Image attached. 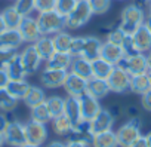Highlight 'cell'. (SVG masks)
<instances>
[{
    "label": "cell",
    "mask_w": 151,
    "mask_h": 147,
    "mask_svg": "<svg viewBox=\"0 0 151 147\" xmlns=\"http://www.w3.org/2000/svg\"><path fill=\"white\" fill-rule=\"evenodd\" d=\"M145 140H147V144H148V147H151V131L145 135Z\"/></svg>",
    "instance_id": "obj_56"
},
{
    "label": "cell",
    "mask_w": 151,
    "mask_h": 147,
    "mask_svg": "<svg viewBox=\"0 0 151 147\" xmlns=\"http://www.w3.org/2000/svg\"><path fill=\"white\" fill-rule=\"evenodd\" d=\"M42 36H53L62 30H65V17L59 14L56 9L49 12H42L36 18Z\"/></svg>",
    "instance_id": "obj_2"
},
{
    "label": "cell",
    "mask_w": 151,
    "mask_h": 147,
    "mask_svg": "<svg viewBox=\"0 0 151 147\" xmlns=\"http://www.w3.org/2000/svg\"><path fill=\"white\" fill-rule=\"evenodd\" d=\"M31 120H36V122H40V123H45V125L52 120V116L49 113L46 103H42V104L31 109Z\"/></svg>",
    "instance_id": "obj_36"
},
{
    "label": "cell",
    "mask_w": 151,
    "mask_h": 147,
    "mask_svg": "<svg viewBox=\"0 0 151 147\" xmlns=\"http://www.w3.org/2000/svg\"><path fill=\"white\" fill-rule=\"evenodd\" d=\"M70 73H73V75L79 76V77H83L86 80H89L92 77V62L89 59H86V58L76 56L71 61Z\"/></svg>",
    "instance_id": "obj_17"
},
{
    "label": "cell",
    "mask_w": 151,
    "mask_h": 147,
    "mask_svg": "<svg viewBox=\"0 0 151 147\" xmlns=\"http://www.w3.org/2000/svg\"><path fill=\"white\" fill-rule=\"evenodd\" d=\"M9 119H8V116L5 114V113H0V132H5V129L8 128V125H9Z\"/></svg>",
    "instance_id": "obj_48"
},
{
    "label": "cell",
    "mask_w": 151,
    "mask_h": 147,
    "mask_svg": "<svg viewBox=\"0 0 151 147\" xmlns=\"http://www.w3.org/2000/svg\"><path fill=\"white\" fill-rule=\"evenodd\" d=\"M101 46H102V42L98 37H95V36H85V46H83L82 58H86L89 61H93V59L99 58Z\"/></svg>",
    "instance_id": "obj_21"
},
{
    "label": "cell",
    "mask_w": 151,
    "mask_h": 147,
    "mask_svg": "<svg viewBox=\"0 0 151 147\" xmlns=\"http://www.w3.org/2000/svg\"><path fill=\"white\" fill-rule=\"evenodd\" d=\"M114 122H116V117L111 114V112L108 109H101V112L92 119L91 123H92L93 132L99 134V132H105V131L113 129Z\"/></svg>",
    "instance_id": "obj_15"
},
{
    "label": "cell",
    "mask_w": 151,
    "mask_h": 147,
    "mask_svg": "<svg viewBox=\"0 0 151 147\" xmlns=\"http://www.w3.org/2000/svg\"><path fill=\"white\" fill-rule=\"evenodd\" d=\"M52 40H53V46H55V51L56 52H70V46H71V40H73V36L68 33V31H59L56 34L52 36Z\"/></svg>",
    "instance_id": "obj_33"
},
{
    "label": "cell",
    "mask_w": 151,
    "mask_h": 147,
    "mask_svg": "<svg viewBox=\"0 0 151 147\" xmlns=\"http://www.w3.org/2000/svg\"><path fill=\"white\" fill-rule=\"evenodd\" d=\"M91 62H92V77H98V79H104V80H107L110 77L111 71L116 67L114 64L105 61L101 56L93 59V61H91Z\"/></svg>",
    "instance_id": "obj_25"
},
{
    "label": "cell",
    "mask_w": 151,
    "mask_h": 147,
    "mask_svg": "<svg viewBox=\"0 0 151 147\" xmlns=\"http://www.w3.org/2000/svg\"><path fill=\"white\" fill-rule=\"evenodd\" d=\"M116 65L123 68L129 76L148 73V62H147L145 54H136V55H130V56L124 55Z\"/></svg>",
    "instance_id": "obj_5"
},
{
    "label": "cell",
    "mask_w": 151,
    "mask_h": 147,
    "mask_svg": "<svg viewBox=\"0 0 151 147\" xmlns=\"http://www.w3.org/2000/svg\"><path fill=\"white\" fill-rule=\"evenodd\" d=\"M56 3L58 0H36V11L39 14L42 12H49V11H55L56 9Z\"/></svg>",
    "instance_id": "obj_42"
},
{
    "label": "cell",
    "mask_w": 151,
    "mask_h": 147,
    "mask_svg": "<svg viewBox=\"0 0 151 147\" xmlns=\"http://www.w3.org/2000/svg\"><path fill=\"white\" fill-rule=\"evenodd\" d=\"M99 56L104 58L105 61H108V62H111V64L116 65V64L124 56V51H123L122 46L111 45V43H108V42H102Z\"/></svg>",
    "instance_id": "obj_19"
},
{
    "label": "cell",
    "mask_w": 151,
    "mask_h": 147,
    "mask_svg": "<svg viewBox=\"0 0 151 147\" xmlns=\"http://www.w3.org/2000/svg\"><path fill=\"white\" fill-rule=\"evenodd\" d=\"M17 54H18V51H3V49H0V68H5Z\"/></svg>",
    "instance_id": "obj_44"
},
{
    "label": "cell",
    "mask_w": 151,
    "mask_h": 147,
    "mask_svg": "<svg viewBox=\"0 0 151 147\" xmlns=\"http://www.w3.org/2000/svg\"><path fill=\"white\" fill-rule=\"evenodd\" d=\"M5 30H8V28H6V24H5V21H3L2 15H0V34H2Z\"/></svg>",
    "instance_id": "obj_53"
},
{
    "label": "cell",
    "mask_w": 151,
    "mask_h": 147,
    "mask_svg": "<svg viewBox=\"0 0 151 147\" xmlns=\"http://www.w3.org/2000/svg\"><path fill=\"white\" fill-rule=\"evenodd\" d=\"M25 125V137H27V143L34 144V146H43L46 138H47V129L45 123L36 122V120H28Z\"/></svg>",
    "instance_id": "obj_10"
},
{
    "label": "cell",
    "mask_w": 151,
    "mask_h": 147,
    "mask_svg": "<svg viewBox=\"0 0 151 147\" xmlns=\"http://www.w3.org/2000/svg\"><path fill=\"white\" fill-rule=\"evenodd\" d=\"M122 48H123V51H124V55H127V56H130V55H136V54H141V52L136 49L132 36H126V37H124Z\"/></svg>",
    "instance_id": "obj_43"
},
{
    "label": "cell",
    "mask_w": 151,
    "mask_h": 147,
    "mask_svg": "<svg viewBox=\"0 0 151 147\" xmlns=\"http://www.w3.org/2000/svg\"><path fill=\"white\" fill-rule=\"evenodd\" d=\"M68 71L67 70H55V68H46L40 75V82L47 89H55L59 86H64V82L67 79Z\"/></svg>",
    "instance_id": "obj_11"
},
{
    "label": "cell",
    "mask_w": 151,
    "mask_h": 147,
    "mask_svg": "<svg viewBox=\"0 0 151 147\" xmlns=\"http://www.w3.org/2000/svg\"><path fill=\"white\" fill-rule=\"evenodd\" d=\"M30 86H31V85H30L25 79H21V80H9L8 85H6V91H8L14 98H17L18 101H22L24 97L27 95Z\"/></svg>",
    "instance_id": "obj_28"
},
{
    "label": "cell",
    "mask_w": 151,
    "mask_h": 147,
    "mask_svg": "<svg viewBox=\"0 0 151 147\" xmlns=\"http://www.w3.org/2000/svg\"><path fill=\"white\" fill-rule=\"evenodd\" d=\"M8 82H9V76H8L6 70L5 68H0V89L6 88Z\"/></svg>",
    "instance_id": "obj_46"
},
{
    "label": "cell",
    "mask_w": 151,
    "mask_h": 147,
    "mask_svg": "<svg viewBox=\"0 0 151 147\" xmlns=\"http://www.w3.org/2000/svg\"><path fill=\"white\" fill-rule=\"evenodd\" d=\"M83 46H85V36H76L71 40V46H70V55L73 58L76 56H82L83 52Z\"/></svg>",
    "instance_id": "obj_39"
},
{
    "label": "cell",
    "mask_w": 151,
    "mask_h": 147,
    "mask_svg": "<svg viewBox=\"0 0 151 147\" xmlns=\"http://www.w3.org/2000/svg\"><path fill=\"white\" fill-rule=\"evenodd\" d=\"M65 147H91L85 143H80V141H71L68 140V143H65Z\"/></svg>",
    "instance_id": "obj_50"
},
{
    "label": "cell",
    "mask_w": 151,
    "mask_h": 147,
    "mask_svg": "<svg viewBox=\"0 0 151 147\" xmlns=\"http://www.w3.org/2000/svg\"><path fill=\"white\" fill-rule=\"evenodd\" d=\"M17 11L22 15V17H28L31 15L33 11H36V0H15V5Z\"/></svg>",
    "instance_id": "obj_38"
},
{
    "label": "cell",
    "mask_w": 151,
    "mask_h": 147,
    "mask_svg": "<svg viewBox=\"0 0 151 147\" xmlns=\"http://www.w3.org/2000/svg\"><path fill=\"white\" fill-rule=\"evenodd\" d=\"M22 101L25 103L27 107L33 109V107H36V106H39V104L46 101V94L39 86H30V89H28V92H27V95L24 97Z\"/></svg>",
    "instance_id": "obj_31"
},
{
    "label": "cell",
    "mask_w": 151,
    "mask_h": 147,
    "mask_svg": "<svg viewBox=\"0 0 151 147\" xmlns=\"http://www.w3.org/2000/svg\"><path fill=\"white\" fill-rule=\"evenodd\" d=\"M34 46L40 55V58L46 62L56 51H55V46H53V40H52V36H40L37 39V42H34Z\"/></svg>",
    "instance_id": "obj_26"
},
{
    "label": "cell",
    "mask_w": 151,
    "mask_h": 147,
    "mask_svg": "<svg viewBox=\"0 0 151 147\" xmlns=\"http://www.w3.org/2000/svg\"><path fill=\"white\" fill-rule=\"evenodd\" d=\"M19 56H21V61H22V65L25 68V73L27 76L30 75H34V73L40 68L43 59L40 58L34 43H28L21 52H19Z\"/></svg>",
    "instance_id": "obj_7"
},
{
    "label": "cell",
    "mask_w": 151,
    "mask_h": 147,
    "mask_svg": "<svg viewBox=\"0 0 151 147\" xmlns=\"http://www.w3.org/2000/svg\"><path fill=\"white\" fill-rule=\"evenodd\" d=\"M92 15L93 14L88 0H79L74 9L65 17V30H79L91 21Z\"/></svg>",
    "instance_id": "obj_3"
},
{
    "label": "cell",
    "mask_w": 151,
    "mask_h": 147,
    "mask_svg": "<svg viewBox=\"0 0 151 147\" xmlns=\"http://www.w3.org/2000/svg\"><path fill=\"white\" fill-rule=\"evenodd\" d=\"M14 2H15V0H14Z\"/></svg>",
    "instance_id": "obj_63"
},
{
    "label": "cell",
    "mask_w": 151,
    "mask_h": 147,
    "mask_svg": "<svg viewBox=\"0 0 151 147\" xmlns=\"http://www.w3.org/2000/svg\"><path fill=\"white\" fill-rule=\"evenodd\" d=\"M139 2H144V3H150L151 0H139Z\"/></svg>",
    "instance_id": "obj_60"
},
{
    "label": "cell",
    "mask_w": 151,
    "mask_h": 147,
    "mask_svg": "<svg viewBox=\"0 0 151 147\" xmlns=\"http://www.w3.org/2000/svg\"><path fill=\"white\" fill-rule=\"evenodd\" d=\"M64 114L70 119L73 125L79 123L82 119V109H80V100L74 97H67L65 98V107H64Z\"/></svg>",
    "instance_id": "obj_20"
},
{
    "label": "cell",
    "mask_w": 151,
    "mask_h": 147,
    "mask_svg": "<svg viewBox=\"0 0 151 147\" xmlns=\"http://www.w3.org/2000/svg\"><path fill=\"white\" fill-rule=\"evenodd\" d=\"M132 39H133V43H135L136 49L141 54H145V52H150L151 51V31L145 25H141L133 33Z\"/></svg>",
    "instance_id": "obj_18"
},
{
    "label": "cell",
    "mask_w": 151,
    "mask_h": 147,
    "mask_svg": "<svg viewBox=\"0 0 151 147\" xmlns=\"http://www.w3.org/2000/svg\"><path fill=\"white\" fill-rule=\"evenodd\" d=\"M6 143H5V135H3V132H0V147H3Z\"/></svg>",
    "instance_id": "obj_57"
},
{
    "label": "cell",
    "mask_w": 151,
    "mask_h": 147,
    "mask_svg": "<svg viewBox=\"0 0 151 147\" xmlns=\"http://www.w3.org/2000/svg\"><path fill=\"white\" fill-rule=\"evenodd\" d=\"M148 8H150V15H151V2L148 3Z\"/></svg>",
    "instance_id": "obj_61"
},
{
    "label": "cell",
    "mask_w": 151,
    "mask_h": 147,
    "mask_svg": "<svg viewBox=\"0 0 151 147\" xmlns=\"http://www.w3.org/2000/svg\"><path fill=\"white\" fill-rule=\"evenodd\" d=\"M18 106V100L14 98L6 88L0 89V112L2 113H12Z\"/></svg>",
    "instance_id": "obj_35"
},
{
    "label": "cell",
    "mask_w": 151,
    "mask_h": 147,
    "mask_svg": "<svg viewBox=\"0 0 151 147\" xmlns=\"http://www.w3.org/2000/svg\"><path fill=\"white\" fill-rule=\"evenodd\" d=\"M147 62H148V71L151 70V51L150 54H147Z\"/></svg>",
    "instance_id": "obj_55"
},
{
    "label": "cell",
    "mask_w": 151,
    "mask_h": 147,
    "mask_svg": "<svg viewBox=\"0 0 151 147\" xmlns=\"http://www.w3.org/2000/svg\"><path fill=\"white\" fill-rule=\"evenodd\" d=\"M151 89L150 85V77H148V73H142V75H135L130 76V86L129 91H132L136 95H144L147 91Z\"/></svg>",
    "instance_id": "obj_27"
},
{
    "label": "cell",
    "mask_w": 151,
    "mask_h": 147,
    "mask_svg": "<svg viewBox=\"0 0 151 147\" xmlns=\"http://www.w3.org/2000/svg\"><path fill=\"white\" fill-rule=\"evenodd\" d=\"M126 114L129 116V119H130V117H138V116H139V110H138L136 106H129V107L126 109Z\"/></svg>",
    "instance_id": "obj_49"
},
{
    "label": "cell",
    "mask_w": 151,
    "mask_h": 147,
    "mask_svg": "<svg viewBox=\"0 0 151 147\" xmlns=\"http://www.w3.org/2000/svg\"><path fill=\"white\" fill-rule=\"evenodd\" d=\"M5 70H6L8 76H9V80H21V79L27 77V73H25V68L22 65L19 52L9 61V64L5 67Z\"/></svg>",
    "instance_id": "obj_23"
},
{
    "label": "cell",
    "mask_w": 151,
    "mask_h": 147,
    "mask_svg": "<svg viewBox=\"0 0 151 147\" xmlns=\"http://www.w3.org/2000/svg\"><path fill=\"white\" fill-rule=\"evenodd\" d=\"M67 137L71 141H80V143H85L88 146H92L95 132H93L92 123L89 120H80L79 123L73 125V128Z\"/></svg>",
    "instance_id": "obj_8"
},
{
    "label": "cell",
    "mask_w": 151,
    "mask_h": 147,
    "mask_svg": "<svg viewBox=\"0 0 151 147\" xmlns=\"http://www.w3.org/2000/svg\"><path fill=\"white\" fill-rule=\"evenodd\" d=\"M129 147H148V144H147V140H145V137L144 135H141V137H138Z\"/></svg>",
    "instance_id": "obj_47"
},
{
    "label": "cell",
    "mask_w": 151,
    "mask_h": 147,
    "mask_svg": "<svg viewBox=\"0 0 151 147\" xmlns=\"http://www.w3.org/2000/svg\"><path fill=\"white\" fill-rule=\"evenodd\" d=\"M24 43L18 30H5L0 34V49L3 51H18Z\"/></svg>",
    "instance_id": "obj_16"
},
{
    "label": "cell",
    "mask_w": 151,
    "mask_h": 147,
    "mask_svg": "<svg viewBox=\"0 0 151 147\" xmlns=\"http://www.w3.org/2000/svg\"><path fill=\"white\" fill-rule=\"evenodd\" d=\"M3 135H5V143L11 147H21L22 144L27 143L25 125L21 123L19 120H11Z\"/></svg>",
    "instance_id": "obj_6"
},
{
    "label": "cell",
    "mask_w": 151,
    "mask_h": 147,
    "mask_svg": "<svg viewBox=\"0 0 151 147\" xmlns=\"http://www.w3.org/2000/svg\"><path fill=\"white\" fill-rule=\"evenodd\" d=\"M92 147H119L116 132L113 129H110L105 132L95 134L93 141H92Z\"/></svg>",
    "instance_id": "obj_29"
},
{
    "label": "cell",
    "mask_w": 151,
    "mask_h": 147,
    "mask_svg": "<svg viewBox=\"0 0 151 147\" xmlns=\"http://www.w3.org/2000/svg\"><path fill=\"white\" fill-rule=\"evenodd\" d=\"M141 128H142V120L141 117H130L126 123H123L117 131V143L120 147H129L138 137H141Z\"/></svg>",
    "instance_id": "obj_4"
},
{
    "label": "cell",
    "mask_w": 151,
    "mask_h": 147,
    "mask_svg": "<svg viewBox=\"0 0 151 147\" xmlns=\"http://www.w3.org/2000/svg\"><path fill=\"white\" fill-rule=\"evenodd\" d=\"M144 22H145V14H144L142 8L132 3V5H127L123 8L122 15H120L119 28L126 36H133V33L141 25H144Z\"/></svg>",
    "instance_id": "obj_1"
},
{
    "label": "cell",
    "mask_w": 151,
    "mask_h": 147,
    "mask_svg": "<svg viewBox=\"0 0 151 147\" xmlns=\"http://www.w3.org/2000/svg\"><path fill=\"white\" fill-rule=\"evenodd\" d=\"M144 25L151 31V15H148V18H145V22H144Z\"/></svg>",
    "instance_id": "obj_54"
},
{
    "label": "cell",
    "mask_w": 151,
    "mask_h": 147,
    "mask_svg": "<svg viewBox=\"0 0 151 147\" xmlns=\"http://www.w3.org/2000/svg\"><path fill=\"white\" fill-rule=\"evenodd\" d=\"M141 106L144 110L151 112V89L147 91L144 95H141Z\"/></svg>",
    "instance_id": "obj_45"
},
{
    "label": "cell",
    "mask_w": 151,
    "mask_h": 147,
    "mask_svg": "<svg viewBox=\"0 0 151 147\" xmlns=\"http://www.w3.org/2000/svg\"><path fill=\"white\" fill-rule=\"evenodd\" d=\"M80 109H82V119L83 120H89L92 122V119L101 112V104H99V100L92 97L91 94H83L80 98Z\"/></svg>",
    "instance_id": "obj_14"
},
{
    "label": "cell",
    "mask_w": 151,
    "mask_h": 147,
    "mask_svg": "<svg viewBox=\"0 0 151 147\" xmlns=\"http://www.w3.org/2000/svg\"><path fill=\"white\" fill-rule=\"evenodd\" d=\"M52 129L56 135H61V137H67L73 128V123L70 122V119L65 116V114H59L56 117H53L52 120Z\"/></svg>",
    "instance_id": "obj_32"
},
{
    "label": "cell",
    "mask_w": 151,
    "mask_h": 147,
    "mask_svg": "<svg viewBox=\"0 0 151 147\" xmlns=\"http://www.w3.org/2000/svg\"><path fill=\"white\" fill-rule=\"evenodd\" d=\"M45 147H65V143H62V141H50V143H47Z\"/></svg>",
    "instance_id": "obj_52"
},
{
    "label": "cell",
    "mask_w": 151,
    "mask_h": 147,
    "mask_svg": "<svg viewBox=\"0 0 151 147\" xmlns=\"http://www.w3.org/2000/svg\"><path fill=\"white\" fill-rule=\"evenodd\" d=\"M93 15H104L111 9L113 0H88Z\"/></svg>",
    "instance_id": "obj_37"
},
{
    "label": "cell",
    "mask_w": 151,
    "mask_h": 147,
    "mask_svg": "<svg viewBox=\"0 0 151 147\" xmlns=\"http://www.w3.org/2000/svg\"><path fill=\"white\" fill-rule=\"evenodd\" d=\"M108 82V86H110V91L111 92H116V94H124L129 91V86H130V76L127 73L120 68V67H114V70L111 71L110 77L107 79Z\"/></svg>",
    "instance_id": "obj_9"
},
{
    "label": "cell",
    "mask_w": 151,
    "mask_h": 147,
    "mask_svg": "<svg viewBox=\"0 0 151 147\" xmlns=\"http://www.w3.org/2000/svg\"><path fill=\"white\" fill-rule=\"evenodd\" d=\"M0 15H2V18H3L5 24H6V28H9V30H18V27H19L22 18H24L17 11L15 6H8L6 9H3V12Z\"/></svg>",
    "instance_id": "obj_30"
},
{
    "label": "cell",
    "mask_w": 151,
    "mask_h": 147,
    "mask_svg": "<svg viewBox=\"0 0 151 147\" xmlns=\"http://www.w3.org/2000/svg\"><path fill=\"white\" fill-rule=\"evenodd\" d=\"M108 110L111 112V114H113V116H114L116 119H117V117H119V116H120V114L123 113V112H122V109H120V106H116V104H114V106H111V107H110Z\"/></svg>",
    "instance_id": "obj_51"
},
{
    "label": "cell",
    "mask_w": 151,
    "mask_h": 147,
    "mask_svg": "<svg viewBox=\"0 0 151 147\" xmlns=\"http://www.w3.org/2000/svg\"><path fill=\"white\" fill-rule=\"evenodd\" d=\"M124 37H126V34H124V33H123L119 27H116V28H113V30H110V31H108L105 42H108V43H111V45L122 46V45H123Z\"/></svg>",
    "instance_id": "obj_40"
},
{
    "label": "cell",
    "mask_w": 151,
    "mask_h": 147,
    "mask_svg": "<svg viewBox=\"0 0 151 147\" xmlns=\"http://www.w3.org/2000/svg\"><path fill=\"white\" fill-rule=\"evenodd\" d=\"M67 92L68 97H74V98H80L83 94L88 92V80L83 79V77H79L73 75V73L68 71L67 75V79L64 82V86H62Z\"/></svg>",
    "instance_id": "obj_13"
},
{
    "label": "cell",
    "mask_w": 151,
    "mask_h": 147,
    "mask_svg": "<svg viewBox=\"0 0 151 147\" xmlns=\"http://www.w3.org/2000/svg\"><path fill=\"white\" fill-rule=\"evenodd\" d=\"M18 31H19L22 40L27 42V43H34L42 36L39 24H37V20L33 18L31 15L22 18V21H21V24L18 27Z\"/></svg>",
    "instance_id": "obj_12"
},
{
    "label": "cell",
    "mask_w": 151,
    "mask_h": 147,
    "mask_svg": "<svg viewBox=\"0 0 151 147\" xmlns=\"http://www.w3.org/2000/svg\"><path fill=\"white\" fill-rule=\"evenodd\" d=\"M148 77H150V85H151V70L148 71Z\"/></svg>",
    "instance_id": "obj_59"
},
{
    "label": "cell",
    "mask_w": 151,
    "mask_h": 147,
    "mask_svg": "<svg viewBox=\"0 0 151 147\" xmlns=\"http://www.w3.org/2000/svg\"><path fill=\"white\" fill-rule=\"evenodd\" d=\"M45 103H46V106H47V109H49V113H50L52 119L56 117V116H59V114H64L65 100H64L62 97H59V95H52V97L46 98Z\"/></svg>",
    "instance_id": "obj_34"
},
{
    "label": "cell",
    "mask_w": 151,
    "mask_h": 147,
    "mask_svg": "<svg viewBox=\"0 0 151 147\" xmlns=\"http://www.w3.org/2000/svg\"><path fill=\"white\" fill-rule=\"evenodd\" d=\"M119 2H123V0H119Z\"/></svg>",
    "instance_id": "obj_62"
},
{
    "label": "cell",
    "mask_w": 151,
    "mask_h": 147,
    "mask_svg": "<svg viewBox=\"0 0 151 147\" xmlns=\"http://www.w3.org/2000/svg\"><path fill=\"white\" fill-rule=\"evenodd\" d=\"M21 147H40V146H34V144H30V143H25V144H22Z\"/></svg>",
    "instance_id": "obj_58"
},
{
    "label": "cell",
    "mask_w": 151,
    "mask_h": 147,
    "mask_svg": "<svg viewBox=\"0 0 151 147\" xmlns=\"http://www.w3.org/2000/svg\"><path fill=\"white\" fill-rule=\"evenodd\" d=\"M79 3V0H58V3H56V11L59 14H62L64 17H67L73 9L74 6Z\"/></svg>",
    "instance_id": "obj_41"
},
{
    "label": "cell",
    "mask_w": 151,
    "mask_h": 147,
    "mask_svg": "<svg viewBox=\"0 0 151 147\" xmlns=\"http://www.w3.org/2000/svg\"><path fill=\"white\" fill-rule=\"evenodd\" d=\"M110 86L108 82L104 79H98V77H91L88 80V94H91L92 97L101 100L104 97H107L110 94Z\"/></svg>",
    "instance_id": "obj_24"
},
{
    "label": "cell",
    "mask_w": 151,
    "mask_h": 147,
    "mask_svg": "<svg viewBox=\"0 0 151 147\" xmlns=\"http://www.w3.org/2000/svg\"><path fill=\"white\" fill-rule=\"evenodd\" d=\"M73 56L67 52H55L46 62L45 67L46 68H55V70H67L70 71V65H71Z\"/></svg>",
    "instance_id": "obj_22"
}]
</instances>
